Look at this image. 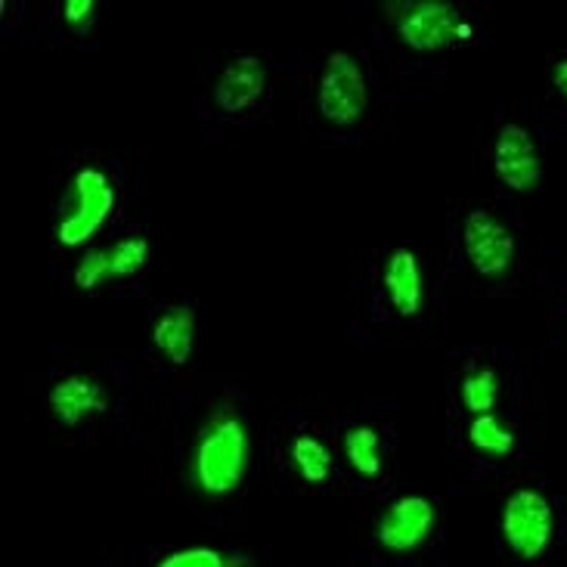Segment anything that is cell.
<instances>
[{
	"label": "cell",
	"instance_id": "18",
	"mask_svg": "<svg viewBox=\"0 0 567 567\" xmlns=\"http://www.w3.org/2000/svg\"><path fill=\"white\" fill-rule=\"evenodd\" d=\"M155 567H243V558H233L212 549V546H189L165 555Z\"/></svg>",
	"mask_w": 567,
	"mask_h": 567
},
{
	"label": "cell",
	"instance_id": "9",
	"mask_svg": "<svg viewBox=\"0 0 567 567\" xmlns=\"http://www.w3.org/2000/svg\"><path fill=\"white\" fill-rule=\"evenodd\" d=\"M434 527V506L425 496H400L384 508L375 524V539L388 553L403 555L419 549Z\"/></svg>",
	"mask_w": 567,
	"mask_h": 567
},
{
	"label": "cell",
	"instance_id": "14",
	"mask_svg": "<svg viewBox=\"0 0 567 567\" xmlns=\"http://www.w3.org/2000/svg\"><path fill=\"white\" fill-rule=\"evenodd\" d=\"M344 460L353 472L367 481H375L382 475V437L372 425H353L344 431Z\"/></svg>",
	"mask_w": 567,
	"mask_h": 567
},
{
	"label": "cell",
	"instance_id": "15",
	"mask_svg": "<svg viewBox=\"0 0 567 567\" xmlns=\"http://www.w3.org/2000/svg\"><path fill=\"white\" fill-rule=\"evenodd\" d=\"M289 456L291 465H295V472L301 475V481L307 484H326L329 475H332V453H329V446L320 444L317 437H310V434H298L289 446Z\"/></svg>",
	"mask_w": 567,
	"mask_h": 567
},
{
	"label": "cell",
	"instance_id": "16",
	"mask_svg": "<svg viewBox=\"0 0 567 567\" xmlns=\"http://www.w3.org/2000/svg\"><path fill=\"white\" fill-rule=\"evenodd\" d=\"M462 406L475 415H491L499 398V375L493 369L481 367L475 372H468L460 384Z\"/></svg>",
	"mask_w": 567,
	"mask_h": 567
},
{
	"label": "cell",
	"instance_id": "3",
	"mask_svg": "<svg viewBox=\"0 0 567 567\" xmlns=\"http://www.w3.org/2000/svg\"><path fill=\"white\" fill-rule=\"evenodd\" d=\"M115 208V186L103 171L81 168L72 177L56 215V239L65 248L84 246Z\"/></svg>",
	"mask_w": 567,
	"mask_h": 567
},
{
	"label": "cell",
	"instance_id": "7",
	"mask_svg": "<svg viewBox=\"0 0 567 567\" xmlns=\"http://www.w3.org/2000/svg\"><path fill=\"white\" fill-rule=\"evenodd\" d=\"M150 261V243L143 236H127L106 248L87 251L75 267V286L81 291H93L106 286L109 279L137 277Z\"/></svg>",
	"mask_w": 567,
	"mask_h": 567
},
{
	"label": "cell",
	"instance_id": "6",
	"mask_svg": "<svg viewBox=\"0 0 567 567\" xmlns=\"http://www.w3.org/2000/svg\"><path fill=\"white\" fill-rule=\"evenodd\" d=\"M462 246L481 277H506L515 264V236L491 212H472L462 224Z\"/></svg>",
	"mask_w": 567,
	"mask_h": 567
},
{
	"label": "cell",
	"instance_id": "12",
	"mask_svg": "<svg viewBox=\"0 0 567 567\" xmlns=\"http://www.w3.org/2000/svg\"><path fill=\"white\" fill-rule=\"evenodd\" d=\"M382 286L388 295V305L394 307L398 317H415L425 301L422 286V267L410 248H394L382 267Z\"/></svg>",
	"mask_w": 567,
	"mask_h": 567
},
{
	"label": "cell",
	"instance_id": "13",
	"mask_svg": "<svg viewBox=\"0 0 567 567\" xmlns=\"http://www.w3.org/2000/svg\"><path fill=\"white\" fill-rule=\"evenodd\" d=\"M193 341H196V313L186 305L168 307L153 326V344L158 353L174 363L184 367L193 357Z\"/></svg>",
	"mask_w": 567,
	"mask_h": 567
},
{
	"label": "cell",
	"instance_id": "10",
	"mask_svg": "<svg viewBox=\"0 0 567 567\" xmlns=\"http://www.w3.org/2000/svg\"><path fill=\"white\" fill-rule=\"evenodd\" d=\"M106 410V388L91 375H65L50 388V413L65 429H75L93 415H103Z\"/></svg>",
	"mask_w": 567,
	"mask_h": 567
},
{
	"label": "cell",
	"instance_id": "11",
	"mask_svg": "<svg viewBox=\"0 0 567 567\" xmlns=\"http://www.w3.org/2000/svg\"><path fill=\"white\" fill-rule=\"evenodd\" d=\"M267 91V69L258 56H236L215 84V106L227 115H239L261 103Z\"/></svg>",
	"mask_w": 567,
	"mask_h": 567
},
{
	"label": "cell",
	"instance_id": "20",
	"mask_svg": "<svg viewBox=\"0 0 567 567\" xmlns=\"http://www.w3.org/2000/svg\"><path fill=\"white\" fill-rule=\"evenodd\" d=\"M553 84H555V91L561 93V96H565V100H567V60L555 62Z\"/></svg>",
	"mask_w": 567,
	"mask_h": 567
},
{
	"label": "cell",
	"instance_id": "8",
	"mask_svg": "<svg viewBox=\"0 0 567 567\" xmlns=\"http://www.w3.org/2000/svg\"><path fill=\"white\" fill-rule=\"evenodd\" d=\"M493 171L515 193H534L543 177L537 143L522 124H506L493 143Z\"/></svg>",
	"mask_w": 567,
	"mask_h": 567
},
{
	"label": "cell",
	"instance_id": "5",
	"mask_svg": "<svg viewBox=\"0 0 567 567\" xmlns=\"http://www.w3.org/2000/svg\"><path fill=\"white\" fill-rule=\"evenodd\" d=\"M555 530V512L553 503L534 487H522L506 499L503 506V537H506L508 549L534 561L549 549Z\"/></svg>",
	"mask_w": 567,
	"mask_h": 567
},
{
	"label": "cell",
	"instance_id": "19",
	"mask_svg": "<svg viewBox=\"0 0 567 567\" xmlns=\"http://www.w3.org/2000/svg\"><path fill=\"white\" fill-rule=\"evenodd\" d=\"M93 13H96V3H91V0H69V3H62V19L72 29H87Z\"/></svg>",
	"mask_w": 567,
	"mask_h": 567
},
{
	"label": "cell",
	"instance_id": "1",
	"mask_svg": "<svg viewBox=\"0 0 567 567\" xmlns=\"http://www.w3.org/2000/svg\"><path fill=\"white\" fill-rule=\"evenodd\" d=\"M248 441L246 422L233 410L215 413L193 444L189 475L196 491L205 496H227L233 493L248 472Z\"/></svg>",
	"mask_w": 567,
	"mask_h": 567
},
{
	"label": "cell",
	"instance_id": "17",
	"mask_svg": "<svg viewBox=\"0 0 567 567\" xmlns=\"http://www.w3.org/2000/svg\"><path fill=\"white\" fill-rule=\"evenodd\" d=\"M468 441L475 450L487 453L493 460H503L515 450V434L496 419V415H475L472 425H468Z\"/></svg>",
	"mask_w": 567,
	"mask_h": 567
},
{
	"label": "cell",
	"instance_id": "2",
	"mask_svg": "<svg viewBox=\"0 0 567 567\" xmlns=\"http://www.w3.org/2000/svg\"><path fill=\"white\" fill-rule=\"evenodd\" d=\"M388 16L398 25L400 41L415 53H434V50L475 38V29L462 19L460 10L444 0L388 3Z\"/></svg>",
	"mask_w": 567,
	"mask_h": 567
},
{
	"label": "cell",
	"instance_id": "4",
	"mask_svg": "<svg viewBox=\"0 0 567 567\" xmlns=\"http://www.w3.org/2000/svg\"><path fill=\"white\" fill-rule=\"evenodd\" d=\"M367 103V75L360 62L348 53H332L322 65L320 84H317V106L322 118L336 127H351L363 118Z\"/></svg>",
	"mask_w": 567,
	"mask_h": 567
}]
</instances>
